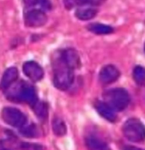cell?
Listing matches in <instances>:
<instances>
[{
  "label": "cell",
  "instance_id": "cell-1",
  "mask_svg": "<svg viewBox=\"0 0 145 150\" xmlns=\"http://www.w3.org/2000/svg\"><path fill=\"white\" fill-rule=\"evenodd\" d=\"M6 91V98L9 100L26 103L32 108L39 102L35 88L24 81L17 83L14 87L9 88Z\"/></svg>",
  "mask_w": 145,
  "mask_h": 150
},
{
  "label": "cell",
  "instance_id": "cell-2",
  "mask_svg": "<svg viewBox=\"0 0 145 150\" xmlns=\"http://www.w3.org/2000/svg\"><path fill=\"white\" fill-rule=\"evenodd\" d=\"M73 70L68 67L61 58V60L56 63V67L54 68L53 82L55 86L61 91H66L73 84Z\"/></svg>",
  "mask_w": 145,
  "mask_h": 150
},
{
  "label": "cell",
  "instance_id": "cell-3",
  "mask_svg": "<svg viewBox=\"0 0 145 150\" xmlns=\"http://www.w3.org/2000/svg\"><path fill=\"white\" fill-rule=\"evenodd\" d=\"M105 102L115 110L122 111L129 103V96L124 88H115L106 91L103 94Z\"/></svg>",
  "mask_w": 145,
  "mask_h": 150
},
{
  "label": "cell",
  "instance_id": "cell-4",
  "mask_svg": "<svg viewBox=\"0 0 145 150\" xmlns=\"http://www.w3.org/2000/svg\"><path fill=\"white\" fill-rule=\"evenodd\" d=\"M123 134L128 140L141 142L145 139V127L139 120L130 118L123 125Z\"/></svg>",
  "mask_w": 145,
  "mask_h": 150
},
{
  "label": "cell",
  "instance_id": "cell-5",
  "mask_svg": "<svg viewBox=\"0 0 145 150\" xmlns=\"http://www.w3.org/2000/svg\"><path fill=\"white\" fill-rule=\"evenodd\" d=\"M1 117L6 124L16 128H21L26 122V117L24 113L11 107H6L2 110Z\"/></svg>",
  "mask_w": 145,
  "mask_h": 150
},
{
  "label": "cell",
  "instance_id": "cell-6",
  "mask_svg": "<svg viewBox=\"0 0 145 150\" xmlns=\"http://www.w3.org/2000/svg\"><path fill=\"white\" fill-rule=\"evenodd\" d=\"M25 24L28 27L38 28L46 24L48 18L43 11L39 9H33L27 12L24 18Z\"/></svg>",
  "mask_w": 145,
  "mask_h": 150
},
{
  "label": "cell",
  "instance_id": "cell-7",
  "mask_svg": "<svg viewBox=\"0 0 145 150\" xmlns=\"http://www.w3.org/2000/svg\"><path fill=\"white\" fill-rule=\"evenodd\" d=\"M23 71L26 76L34 82L41 81L44 77V71L36 62L28 61L23 65Z\"/></svg>",
  "mask_w": 145,
  "mask_h": 150
},
{
  "label": "cell",
  "instance_id": "cell-8",
  "mask_svg": "<svg viewBox=\"0 0 145 150\" xmlns=\"http://www.w3.org/2000/svg\"><path fill=\"white\" fill-rule=\"evenodd\" d=\"M120 71L115 66L108 65L101 69L99 74V78L103 84L108 85L114 83L120 77Z\"/></svg>",
  "mask_w": 145,
  "mask_h": 150
},
{
  "label": "cell",
  "instance_id": "cell-9",
  "mask_svg": "<svg viewBox=\"0 0 145 150\" xmlns=\"http://www.w3.org/2000/svg\"><path fill=\"white\" fill-rule=\"evenodd\" d=\"M61 59L63 63L72 70L76 69L80 67L81 61H80L79 55L76 50L73 49H68L65 50L62 53Z\"/></svg>",
  "mask_w": 145,
  "mask_h": 150
},
{
  "label": "cell",
  "instance_id": "cell-10",
  "mask_svg": "<svg viewBox=\"0 0 145 150\" xmlns=\"http://www.w3.org/2000/svg\"><path fill=\"white\" fill-rule=\"evenodd\" d=\"M19 77V72L17 68L15 67L9 68L3 74L0 83V88L3 91H6L16 82Z\"/></svg>",
  "mask_w": 145,
  "mask_h": 150
},
{
  "label": "cell",
  "instance_id": "cell-11",
  "mask_svg": "<svg viewBox=\"0 0 145 150\" xmlns=\"http://www.w3.org/2000/svg\"><path fill=\"white\" fill-rule=\"evenodd\" d=\"M95 108L102 117L110 122H115L117 119L115 110L105 102L98 101L95 104Z\"/></svg>",
  "mask_w": 145,
  "mask_h": 150
},
{
  "label": "cell",
  "instance_id": "cell-12",
  "mask_svg": "<svg viewBox=\"0 0 145 150\" xmlns=\"http://www.w3.org/2000/svg\"><path fill=\"white\" fill-rule=\"evenodd\" d=\"M86 144L90 150H111L105 142L93 136L86 138Z\"/></svg>",
  "mask_w": 145,
  "mask_h": 150
},
{
  "label": "cell",
  "instance_id": "cell-13",
  "mask_svg": "<svg viewBox=\"0 0 145 150\" xmlns=\"http://www.w3.org/2000/svg\"><path fill=\"white\" fill-rule=\"evenodd\" d=\"M105 0H63L65 6L68 9H73L76 6L85 5H99L103 4Z\"/></svg>",
  "mask_w": 145,
  "mask_h": 150
},
{
  "label": "cell",
  "instance_id": "cell-14",
  "mask_svg": "<svg viewBox=\"0 0 145 150\" xmlns=\"http://www.w3.org/2000/svg\"><path fill=\"white\" fill-rule=\"evenodd\" d=\"M88 30L91 32L98 35L110 34L113 32V29L111 26L103 24H92L88 26Z\"/></svg>",
  "mask_w": 145,
  "mask_h": 150
},
{
  "label": "cell",
  "instance_id": "cell-15",
  "mask_svg": "<svg viewBox=\"0 0 145 150\" xmlns=\"http://www.w3.org/2000/svg\"><path fill=\"white\" fill-rule=\"evenodd\" d=\"M98 14V10L94 8H84L78 9L76 12V16L78 19L83 21H88L92 19Z\"/></svg>",
  "mask_w": 145,
  "mask_h": 150
},
{
  "label": "cell",
  "instance_id": "cell-16",
  "mask_svg": "<svg viewBox=\"0 0 145 150\" xmlns=\"http://www.w3.org/2000/svg\"><path fill=\"white\" fill-rule=\"evenodd\" d=\"M52 127L54 134L58 137L63 136L67 131L64 122L60 118L56 117L53 120Z\"/></svg>",
  "mask_w": 145,
  "mask_h": 150
},
{
  "label": "cell",
  "instance_id": "cell-17",
  "mask_svg": "<svg viewBox=\"0 0 145 150\" xmlns=\"http://www.w3.org/2000/svg\"><path fill=\"white\" fill-rule=\"evenodd\" d=\"M33 109L34 110L35 113L38 117L41 120H45L47 117L48 115V107L46 103H39L38 102L33 107Z\"/></svg>",
  "mask_w": 145,
  "mask_h": 150
},
{
  "label": "cell",
  "instance_id": "cell-18",
  "mask_svg": "<svg viewBox=\"0 0 145 150\" xmlns=\"http://www.w3.org/2000/svg\"><path fill=\"white\" fill-rule=\"evenodd\" d=\"M133 78L134 81L139 85L145 83V68L141 66H137L133 71Z\"/></svg>",
  "mask_w": 145,
  "mask_h": 150
},
{
  "label": "cell",
  "instance_id": "cell-19",
  "mask_svg": "<svg viewBox=\"0 0 145 150\" xmlns=\"http://www.w3.org/2000/svg\"><path fill=\"white\" fill-rule=\"evenodd\" d=\"M21 129V133L26 137H35L39 134V129L34 125H30L27 127H22Z\"/></svg>",
  "mask_w": 145,
  "mask_h": 150
},
{
  "label": "cell",
  "instance_id": "cell-20",
  "mask_svg": "<svg viewBox=\"0 0 145 150\" xmlns=\"http://www.w3.org/2000/svg\"><path fill=\"white\" fill-rule=\"evenodd\" d=\"M26 4L31 5L35 4H45L46 0H24Z\"/></svg>",
  "mask_w": 145,
  "mask_h": 150
},
{
  "label": "cell",
  "instance_id": "cell-21",
  "mask_svg": "<svg viewBox=\"0 0 145 150\" xmlns=\"http://www.w3.org/2000/svg\"><path fill=\"white\" fill-rule=\"evenodd\" d=\"M126 150H142L141 149H139V148H135V147H129L128 149H127Z\"/></svg>",
  "mask_w": 145,
  "mask_h": 150
},
{
  "label": "cell",
  "instance_id": "cell-22",
  "mask_svg": "<svg viewBox=\"0 0 145 150\" xmlns=\"http://www.w3.org/2000/svg\"><path fill=\"white\" fill-rule=\"evenodd\" d=\"M144 51H145V44H144Z\"/></svg>",
  "mask_w": 145,
  "mask_h": 150
}]
</instances>
